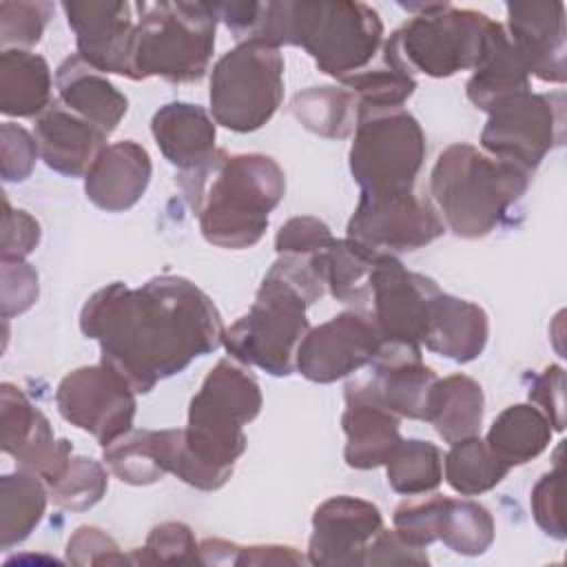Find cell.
<instances>
[{"label":"cell","mask_w":567,"mask_h":567,"mask_svg":"<svg viewBox=\"0 0 567 567\" xmlns=\"http://www.w3.org/2000/svg\"><path fill=\"white\" fill-rule=\"evenodd\" d=\"M441 494L419 496L403 501L394 509V532L412 547L425 549L436 540V527H439V514L443 505Z\"/></svg>","instance_id":"b9f144b4"},{"label":"cell","mask_w":567,"mask_h":567,"mask_svg":"<svg viewBox=\"0 0 567 567\" xmlns=\"http://www.w3.org/2000/svg\"><path fill=\"white\" fill-rule=\"evenodd\" d=\"M0 425L2 450L11 454L20 467L40 474L47 485L64 474L73 452L71 443L66 439L55 441L49 419L9 381L0 385Z\"/></svg>","instance_id":"e0dca14e"},{"label":"cell","mask_w":567,"mask_h":567,"mask_svg":"<svg viewBox=\"0 0 567 567\" xmlns=\"http://www.w3.org/2000/svg\"><path fill=\"white\" fill-rule=\"evenodd\" d=\"M383 529L377 505L354 496H332L312 514L308 563L312 565H365L370 540Z\"/></svg>","instance_id":"ac0fdd59"},{"label":"cell","mask_w":567,"mask_h":567,"mask_svg":"<svg viewBox=\"0 0 567 567\" xmlns=\"http://www.w3.org/2000/svg\"><path fill=\"white\" fill-rule=\"evenodd\" d=\"M2 317L22 315L38 299V272L27 261H2Z\"/></svg>","instance_id":"c3c4849f"},{"label":"cell","mask_w":567,"mask_h":567,"mask_svg":"<svg viewBox=\"0 0 567 567\" xmlns=\"http://www.w3.org/2000/svg\"><path fill=\"white\" fill-rule=\"evenodd\" d=\"M49 485L44 478L27 467L0 478V545L11 549L29 538L35 525L42 520Z\"/></svg>","instance_id":"d6a6232c"},{"label":"cell","mask_w":567,"mask_h":567,"mask_svg":"<svg viewBox=\"0 0 567 567\" xmlns=\"http://www.w3.org/2000/svg\"><path fill=\"white\" fill-rule=\"evenodd\" d=\"M372 64L361 73L343 80L341 86L350 89L359 97V106H374V109L403 106V102L416 89L414 75L401 69L383 51H381L379 64L377 66Z\"/></svg>","instance_id":"74e56055"},{"label":"cell","mask_w":567,"mask_h":567,"mask_svg":"<svg viewBox=\"0 0 567 567\" xmlns=\"http://www.w3.org/2000/svg\"><path fill=\"white\" fill-rule=\"evenodd\" d=\"M425 549L408 545L394 529H381L368 545L365 565H427Z\"/></svg>","instance_id":"f907efd6"},{"label":"cell","mask_w":567,"mask_h":567,"mask_svg":"<svg viewBox=\"0 0 567 567\" xmlns=\"http://www.w3.org/2000/svg\"><path fill=\"white\" fill-rule=\"evenodd\" d=\"M288 44L343 82L368 69L383 47V22L365 2L288 0Z\"/></svg>","instance_id":"ba28073f"},{"label":"cell","mask_w":567,"mask_h":567,"mask_svg":"<svg viewBox=\"0 0 567 567\" xmlns=\"http://www.w3.org/2000/svg\"><path fill=\"white\" fill-rule=\"evenodd\" d=\"M381 252L352 239H334L326 250L312 255L321 270L326 290L341 303L357 308L370 303V275Z\"/></svg>","instance_id":"1f68e13d"},{"label":"cell","mask_w":567,"mask_h":567,"mask_svg":"<svg viewBox=\"0 0 567 567\" xmlns=\"http://www.w3.org/2000/svg\"><path fill=\"white\" fill-rule=\"evenodd\" d=\"M326 284L312 255H279L266 272L250 310L224 330V348L272 377L297 370V350L310 330L306 310L321 299Z\"/></svg>","instance_id":"277c9868"},{"label":"cell","mask_w":567,"mask_h":567,"mask_svg":"<svg viewBox=\"0 0 567 567\" xmlns=\"http://www.w3.org/2000/svg\"><path fill=\"white\" fill-rule=\"evenodd\" d=\"M135 394L122 374L100 361L69 372L58 383L55 405L64 421L89 432L106 447L133 430Z\"/></svg>","instance_id":"4fadbf2b"},{"label":"cell","mask_w":567,"mask_h":567,"mask_svg":"<svg viewBox=\"0 0 567 567\" xmlns=\"http://www.w3.org/2000/svg\"><path fill=\"white\" fill-rule=\"evenodd\" d=\"M334 241L330 228L319 217L299 215L290 217L275 237V250L279 255H317Z\"/></svg>","instance_id":"f6af8a7d"},{"label":"cell","mask_w":567,"mask_h":567,"mask_svg":"<svg viewBox=\"0 0 567 567\" xmlns=\"http://www.w3.org/2000/svg\"><path fill=\"white\" fill-rule=\"evenodd\" d=\"M58 102L111 135L128 111V100L104 73L89 66L80 55L66 58L55 71Z\"/></svg>","instance_id":"cb8c5ba5"},{"label":"cell","mask_w":567,"mask_h":567,"mask_svg":"<svg viewBox=\"0 0 567 567\" xmlns=\"http://www.w3.org/2000/svg\"><path fill=\"white\" fill-rule=\"evenodd\" d=\"M485 396L478 381L467 374H450L436 379L425 421L434 425L445 443H454L481 432Z\"/></svg>","instance_id":"f546056e"},{"label":"cell","mask_w":567,"mask_h":567,"mask_svg":"<svg viewBox=\"0 0 567 567\" xmlns=\"http://www.w3.org/2000/svg\"><path fill=\"white\" fill-rule=\"evenodd\" d=\"M175 184L199 221L204 239L213 246L241 250L255 246L270 210L286 195L284 168L261 153L217 148L195 168L179 171Z\"/></svg>","instance_id":"7a4b0ae2"},{"label":"cell","mask_w":567,"mask_h":567,"mask_svg":"<svg viewBox=\"0 0 567 567\" xmlns=\"http://www.w3.org/2000/svg\"><path fill=\"white\" fill-rule=\"evenodd\" d=\"M53 16L51 2L4 0L0 2V42L4 49H29L42 40Z\"/></svg>","instance_id":"ab89813d"},{"label":"cell","mask_w":567,"mask_h":567,"mask_svg":"<svg viewBox=\"0 0 567 567\" xmlns=\"http://www.w3.org/2000/svg\"><path fill=\"white\" fill-rule=\"evenodd\" d=\"M128 51V80L199 82L215 49L217 16L210 2H137Z\"/></svg>","instance_id":"8992f818"},{"label":"cell","mask_w":567,"mask_h":567,"mask_svg":"<svg viewBox=\"0 0 567 567\" xmlns=\"http://www.w3.org/2000/svg\"><path fill=\"white\" fill-rule=\"evenodd\" d=\"M507 38L529 75L554 84L567 80L565 4L560 0L509 2Z\"/></svg>","instance_id":"ffe728a7"},{"label":"cell","mask_w":567,"mask_h":567,"mask_svg":"<svg viewBox=\"0 0 567 567\" xmlns=\"http://www.w3.org/2000/svg\"><path fill=\"white\" fill-rule=\"evenodd\" d=\"M153 173L146 148L133 140L109 144L84 175V193L91 204L106 213L135 206L148 188Z\"/></svg>","instance_id":"7402d4cb"},{"label":"cell","mask_w":567,"mask_h":567,"mask_svg":"<svg viewBox=\"0 0 567 567\" xmlns=\"http://www.w3.org/2000/svg\"><path fill=\"white\" fill-rule=\"evenodd\" d=\"M213 120L235 133H250L270 122L284 100V58L261 42H239L210 73Z\"/></svg>","instance_id":"30bf717a"},{"label":"cell","mask_w":567,"mask_h":567,"mask_svg":"<svg viewBox=\"0 0 567 567\" xmlns=\"http://www.w3.org/2000/svg\"><path fill=\"white\" fill-rule=\"evenodd\" d=\"M441 292L434 279L408 270L396 255L381 252L370 275V315L383 343L421 346L432 299Z\"/></svg>","instance_id":"9a60e30c"},{"label":"cell","mask_w":567,"mask_h":567,"mask_svg":"<svg viewBox=\"0 0 567 567\" xmlns=\"http://www.w3.org/2000/svg\"><path fill=\"white\" fill-rule=\"evenodd\" d=\"M151 133L162 155L179 171L195 168L215 151V120L206 109L190 102H171L155 111Z\"/></svg>","instance_id":"d4e9b609"},{"label":"cell","mask_w":567,"mask_h":567,"mask_svg":"<svg viewBox=\"0 0 567 567\" xmlns=\"http://www.w3.org/2000/svg\"><path fill=\"white\" fill-rule=\"evenodd\" d=\"M443 458L447 485L463 496H478L496 487L512 467H507L489 445L476 434L450 443Z\"/></svg>","instance_id":"e575fe53"},{"label":"cell","mask_w":567,"mask_h":567,"mask_svg":"<svg viewBox=\"0 0 567 567\" xmlns=\"http://www.w3.org/2000/svg\"><path fill=\"white\" fill-rule=\"evenodd\" d=\"M109 489L106 467L89 456H71L64 474L49 485L53 505L71 512L91 509Z\"/></svg>","instance_id":"f35d334b"},{"label":"cell","mask_w":567,"mask_h":567,"mask_svg":"<svg viewBox=\"0 0 567 567\" xmlns=\"http://www.w3.org/2000/svg\"><path fill=\"white\" fill-rule=\"evenodd\" d=\"M80 330L97 341L100 361L144 394L217 350L226 328L204 290L184 277L159 275L140 288L113 281L93 292L82 306Z\"/></svg>","instance_id":"6da1fadb"},{"label":"cell","mask_w":567,"mask_h":567,"mask_svg":"<svg viewBox=\"0 0 567 567\" xmlns=\"http://www.w3.org/2000/svg\"><path fill=\"white\" fill-rule=\"evenodd\" d=\"M551 432L547 416L538 408L516 403L494 419L485 443L507 467H514L543 454L551 441Z\"/></svg>","instance_id":"4dcf8cb0"},{"label":"cell","mask_w":567,"mask_h":567,"mask_svg":"<svg viewBox=\"0 0 567 567\" xmlns=\"http://www.w3.org/2000/svg\"><path fill=\"white\" fill-rule=\"evenodd\" d=\"M290 113L315 135L346 140L357 126L359 97L346 86H310L292 97Z\"/></svg>","instance_id":"836d02e7"},{"label":"cell","mask_w":567,"mask_h":567,"mask_svg":"<svg viewBox=\"0 0 567 567\" xmlns=\"http://www.w3.org/2000/svg\"><path fill=\"white\" fill-rule=\"evenodd\" d=\"M445 233L436 206L412 190L361 193L348 221L346 237L377 252H408L423 248Z\"/></svg>","instance_id":"7c38bea8"},{"label":"cell","mask_w":567,"mask_h":567,"mask_svg":"<svg viewBox=\"0 0 567 567\" xmlns=\"http://www.w3.org/2000/svg\"><path fill=\"white\" fill-rule=\"evenodd\" d=\"M414 11L381 47L408 73L450 78L474 71L487 53L498 22L474 9H456L450 2L403 4Z\"/></svg>","instance_id":"52a82bcc"},{"label":"cell","mask_w":567,"mask_h":567,"mask_svg":"<svg viewBox=\"0 0 567 567\" xmlns=\"http://www.w3.org/2000/svg\"><path fill=\"white\" fill-rule=\"evenodd\" d=\"M261 403L259 383L248 370L230 359L217 361L190 399L173 474L204 492L224 487L246 450L244 425L257 419Z\"/></svg>","instance_id":"3957f363"},{"label":"cell","mask_w":567,"mask_h":567,"mask_svg":"<svg viewBox=\"0 0 567 567\" xmlns=\"http://www.w3.org/2000/svg\"><path fill=\"white\" fill-rule=\"evenodd\" d=\"M306 558L286 545H250L237 547L235 565H301Z\"/></svg>","instance_id":"816d5d0a"},{"label":"cell","mask_w":567,"mask_h":567,"mask_svg":"<svg viewBox=\"0 0 567 567\" xmlns=\"http://www.w3.org/2000/svg\"><path fill=\"white\" fill-rule=\"evenodd\" d=\"M40 155L35 135L13 122L0 128V173L4 182H24Z\"/></svg>","instance_id":"ee69618b"},{"label":"cell","mask_w":567,"mask_h":567,"mask_svg":"<svg viewBox=\"0 0 567 567\" xmlns=\"http://www.w3.org/2000/svg\"><path fill=\"white\" fill-rule=\"evenodd\" d=\"M383 339L372 315L363 308L346 310L310 328L297 350V370L315 383H332L368 365Z\"/></svg>","instance_id":"2e32d148"},{"label":"cell","mask_w":567,"mask_h":567,"mask_svg":"<svg viewBox=\"0 0 567 567\" xmlns=\"http://www.w3.org/2000/svg\"><path fill=\"white\" fill-rule=\"evenodd\" d=\"M527 396L532 403L540 405L538 410L547 416L551 430L563 432V427H565V372L558 363L547 365L540 374L534 377Z\"/></svg>","instance_id":"681fc988"},{"label":"cell","mask_w":567,"mask_h":567,"mask_svg":"<svg viewBox=\"0 0 567 567\" xmlns=\"http://www.w3.org/2000/svg\"><path fill=\"white\" fill-rule=\"evenodd\" d=\"M489 337L487 312L467 299L439 292L427 312V323L421 343L445 359L470 363L485 350Z\"/></svg>","instance_id":"603a6c76"},{"label":"cell","mask_w":567,"mask_h":567,"mask_svg":"<svg viewBox=\"0 0 567 567\" xmlns=\"http://www.w3.org/2000/svg\"><path fill=\"white\" fill-rule=\"evenodd\" d=\"M529 91V71L512 47L505 27L498 22L485 58L465 84L467 100L489 115Z\"/></svg>","instance_id":"4316f807"},{"label":"cell","mask_w":567,"mask_h":567,"mask_svg":"<svg viewBox=\"0 0 567 567\" xmlns=\"http://www.w3.org/2000/svg\"><path fill=\"white\" fill-rule=\"evenodd\" d=\"M40 224L27 210L11 208L4 197L2 213V261H24L40 244Z\"/></svg>","instance_id":"7dc6e473"},{"label":"cell","mask_w":567,"mask_h":567,"mask_svg":"<svg viewBox=\"0 0 567 567\" xmlns=\"http://www.w3.org/2000/svg\"><path fill=\"white\" fill-rule=\"evenodd\" d=\"M365 377L346 383V399L374 403L399 419L425 421L436 372L423 363L421 348L408 343H383L368 363Z\"/></svg>","instance_id":"5bb4252c"},{"label":"cell","mask_w":567,"mask_h":567,"mask_svg":"<svg viewBox=\"0 0 567 567\" xmlns=\"http://www.w3.org/2000/svg\"><path fill=\"white\" fill-rule=\"evenodd\" d=\"M182 427L128 430L104 447V463L122 483L151 485L162 481L177 458Z\"/></svg>","instance_id":"484cf974"},{"label":"cell","mask_w":567,"mask_h":567,"mask_svg":"<svg viewBox=\"0 0 567 567\" xmlns=\"http://www.w3.org/2000/svg\"><path fill=\"white\" fill-rule=\"evenodd\" d=\"M69 27L75 33L78 55L100 73L128 78V51L135 31V4L131 2H62Z\"/></svg>","instance_id":"d6986e66"},{"label":"cell","mask_w":567,"mask_h":567,"mask_svg":"<svg viewBox=\"0 0 567 567\" xmlns=\"http://www.w3.org/2000/svg\"><path fill=\"white\" fill-rule=\"evenodd\" d=\"M51 69L38 53L4 49L0 53V111L7 117H40L51 102Z\"/></svg>","instance_id":"f1b7e54d"},{"label":"cell","mask_w":567,"mask_h":567,"mask_svg":"<svg viewBox=\"0 0 567 567\" xmlns=\"http://www.w3.org/2000/svg\"><path fill=\"white\" fill-rule=\"evenodd\" d=\"M523 166L456 142L441 151L430 195L445 228L463 239H481L496 230L532 182Z\"/></svg>","instance_id":"5b68a950"},{"label":"cell","mask_w":567,"mask_h":567,"mask_svg":"<svg viewBox=\"0 0 567 567\" xmlns=\"http://www.w3.org/2000/svg\"><path fill=\"white\" fill-rule=\"evenodd\" d=\"M436 540H443V545L456 554L481 556L494 543V518L481 503L445 496Z\"/></svg>","instance_id":"d590c367"},{"label":"cell","mask_w":567,"mask_h":567,"mask_svg":"<svg viewBox=\"0 0 567 567\" xmlns=\"http://www.w3.org/2000/svg\"><path fill=\"white\" fill-rule=\"evenodd\" d=\"M565 142V95L525 93L489 113L481 133L485 153L534 173Z\"/></svg>","instance_id":"8fae6325"},{"label":"cell","mask_w":567,"mask_h":567,"mask_svg":"<svg viewBox=\"0 0 567 567\" xmlns=\"http://www.w3.org/2000/svg\"><path fill=\"white\" fill-rule=\"evenodd\" d=\"M385 472L388 483L396 494H427L434 492L443 481V456L441 450L430 441L401 439L385 461Z\"/></svg>","instance_id":"8d00e7d4"},{"label":"cell","mask_w":567,"mask_h":567,"mask_svg":"<svg viewBox=\"0 0 567 567\" xmlns=\"http://www.w3.org/2000/svg\"><path fill=\"white\" fill-rule=\"evenodd\" d=\"M560 454V450H558ZM563 465L560 458L556 456V465L551 472L543 474L540 481L534 485L529 505L536 525L551 538L565 540V520H563Z\"/></svg>","instance_id":"7bdbcfd3"},{"label":"cell","mask_w":567,"mask_h":567,"mask_svg":"<svg viewBox=\"0 0 567 567\" xmlns=\"http://www.w3.org/2000/svg\"><path fill=\"white\" fill-rule=\"evenodd\" d=\"M133 563H202L199 543L184 523H159L151 529L142 551H133Z\"/></svg>","instance_id":"60d3db41"},{"label":"cell","mask_w":567,"mask_h":567,"mask_svg":"<svg viewBox=\"0 0 567 567\" xmlns=\"http://www.w3.org/2000/svg\"><path fill=\"white\" fill-rule=\"evenodd\" d=\"M399 416L359 399H346L341 427L346 434L343 458L354 470L385 465L392 450L401 443Z\"/></svg>","instance_id":"83f0119b"},{"label":"cell","mask_w":567,"mask_h":567,"mask_svg":"<svg viewBox=\"0 0 567 567\" xmlns=\"http://www.w3.org/2000/svg\"><path fill=\"white\" fill-rule=\"evenodd\" d=\"M66 558L73 565H124L133 556H124L117 543L100 527L82 525L66 543Z\"/></svg>","instance_id":"bcb514c9"},{"label":"cell","mask_w":567,"mask_h":567,"mask_svg":"<svg viewBox=\"0 0 567 567\" xmlns=\"http://www.w3.org/2000/svg\"><path fill=\"white\" fill-rule=\"evenodd\" d=\"M33 135L44 164L66 177H84L109 146V135L104 131L60 102H53L40 117H35Z\"/></svg>","instance_id":"44dd1931"},{"label":"cell","mask_w":567,"mask_h":567,"mask_svg":"<svg viewBox=\"0 0 567 567\" xmlns=\"http://www.w3.org/2000/svg\"><path fill=\"white\" fill-rule=\"evenodd\" d=\"M423 159L425 133L410 111L359 106L348 162L361 193L412 190Z\"/></svg>","instance_id":"9c48e42d"}]
</instances>
